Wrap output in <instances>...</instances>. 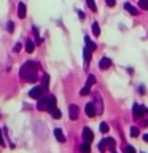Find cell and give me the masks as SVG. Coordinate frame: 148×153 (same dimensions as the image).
Returning <instances> with one entry per match:
<instances>
[{"mask_svg": "<svg viewBox=\"0 0 148 153\" xmlns=\"http://www.w3.org/2000/svg\"><path fill=\"white\" fill-rule=\"evenodd\" d=\"M19 76L24 81H29V83H35L38 80L37 76V64L33 61H27L26 64H22V67L19 69Z\"/></svg>", "mask_w": 148, "mask_h": 153, "instance_id": "6da1fadb", "label": "cell"}, {"mask_svg": "<svg viewBox=\"0 0 148 153\" xmlns=\"http://www.w3.org/2000/svg\"><path fill=\"white\" fill-rule=\"evenodd\" d=\"M145 113H147V108H145V107H142V105L135 104V105L132 107V117L135 118V120H142Z\"/></svg>", "mask_w": 148, "mask_h": 153, "instance_id": "7a4b0ae2", "label": "cell"}, {"mask_svg": "<svg viewBox=\"0 0 148 153\" xmlns=\"http://www.w3.org/2000/svg\"><path fill=\"white\" fill-rule=\"evenodd\" d=\"M48 107H50V97H41L38 99V104H37V108L40 110V112H46Z\"/></svg>", "mask_w": 148, "mask_h": 153, "instance_id": "3957f363", "label": "cell"}, {"mask_svg": "<svg viewBox=\"0 0 148 153\" xmlns=\"http://www.w3.org/2000/svg\"><path fill=\"white\" fill-rule=\"evenodd\" d=\"M29 96L33 99H40L43 96V86H33V88L29 91Z\"/></svg>", "mask_w": 148, "mask_h": 153, "instance_id": "277c9868", "label": "cell"}, {"mask_svg": "<svg viewBox=\"0 0 148 153\" xmlns=\"http://www.w3.org/2000/svg\"><path fill=\"white\" fill-rule=\"evenodd\" d=\"M83 140L88 142V143H91V142L94 140V132L91 131L89 128H84V129H83Z\"/></svg>", "mask_w": 148, "mask_h": 153, "instance_id": "5b68a950", "label": "cell"}, {"mask_svg": "<svg viewBox=\"0 0 148 153\" xmlns=\"http://www.w3.org/2000/svg\"><path fill=\"white\" fill-rule=\"evenodd\" d=\"M84 110H86V115H88L89 118H94L95 115H97V110H95V107H94V104H92V102L86 104V107H84Z\"/></svg>", "mask_w": 148, "mask_h": 153, "instance_id": "8992f818", "label": "cell"}, {"mask_svg": "<svg viewBox=\"0 0 148 153\" xmlns=\"http://www.w3.org/2000/svg\"><path fill=\"white\" fill-rule=\"evenodd\" d=\"M78 113H80V110L76 105H70L69 107V117L70 120H78Z\"/></svg>", "mask_w": 148, "mask_h": 153, "instance_id": "52a82bcc", "label": "cell"}, {"mask_svg": "<svg viewBox=\"0 0 148 153\" xmlns=\"http://www.w3.org/2000/svg\"><path fill=\"white\" fill-rule=\"evenodd\" d=\"M110 65H112V61L108 59V57H102L99 62V67H100V70H107L110 69Z\"/></svg>", "mask_w": 148, "mask_h": 153, "instance_id": "ba28073f", "label": "cell"}, {"mask_svg": "<svg viewBox=\"0 0 148 153\" xmlns=\"http://www.w3.org/2000/svg\"><path fill=\"white\" fill-rule=\"evenodd\" d=\"M94 100H95V105H97V115L102 113V110H104V105H102V99H100V94H95L94 96Z\"/></svg>", "mask_w": 148, "mask_h": 153, "instance_id": "9c48e42d", "label": "cell"}, {"mask_svg": "<svg viewBox=\"0 0 148 153\" xmlns=\"http://www.w3.org/2000/svg\"><path fill=\"white\" fill-rule=\"evenodd\" d=\"M18 16L21 18V19H24V18H26V5H24L22 2L18 5Z\"/></svg>", "mask_w": 148, "mask_h": 153, "instance_id": "30bf717a", "label": "cell"}, {"mask_svg": "<svg viewBox=\"0 0 148 153\" xmlns=\"http://www.w3.org/2000/svg\"><path fill=\"white\" fill-rule=\"evenodd\" d=\"M84 45H86V48H89L91 51H94L95 48H97V45H95L94 42H91V38H89V37H84Z\"/></svg>", "mask_w": 148, "mask_h": 153, "instance_id": "8fae6325", "label": "cell"}, {"mask_svg": "<svg viewBox=\"0 0 148 153\" xmlns=\"http://www.w3.org/2000/svg\"><path fill=\"white\" fill-rule=\"evenodd\" d=\"M54 136H56V139H57V140H59L61 143H64L65 142V136H64V134H62V131H61V129H54Z\"/></svg>", "mask_w": 148, "mask_h": 153, "instance_id": "7c38bea8", "label": "cell"}, {"mask_svg": "<svg viewBox=\"0 0 148 153\" xmlns=\"http://www.w3.org/2000/svg\"><path fill=\"white\" fill-rule=\"evenodd\" d=\"M91 51L89 48H84V51H83V57H84V64H86V67H88V64H89V61H91Z\"/></svg>", "mask_w": 148, "mask_h": 153, "instance_id": "4fadbf2b", "label": "cell"}, {"mask_svg": "<svg viewBox=\"0 0 148 153\" xmlns=\"http://www.w3.org/2000/svg\"><path fill=\"white\" fill-rule=\"evenodd\" d=\"M124 10H126V11H129L131 14H134V16H135V14H138L137 8H135V7H132L131 3H124Z\"/></svg>", "mask_w": 148, "mask_h": 153, "instance_id": "5bb4252c", "label": "cell"}, {"mask_svg": "<svg viewBox=\"0 0 148 153\" xmlns=\"http://www.w3.org/2000/svg\"><path fill=\"white\" fill-rule=\"evenodd\" d=\"M80 152L81 153H91V145H89L88 142L81 143V145H80Z\"/></svg>", "mask_w": 148, "mask_h": 153, "instance_id": "9a60e30c", "label": "cell"}, {"mask_svg": "<svg viewBox=\"0 0 148 153\" xmlns=\"http://www.w3.org/2000/svg\"><path fill=\"white\" fill-rule=\"evenodd\" d=\"M50 113H51V117L54 118V120H59V118L62 117L61 110H57V108H53V110H50Z\"/></svg>", "mask_w": 148, "mask_h": 153, "instance_id": "2e32d148", "label": "cell"}, {"mask_svg": "<svg viewBox=\"0 0 148 153\" xmlns=\"http://www.w3.org/2000/svg\"><path fill=\"white\" fill-rule=\"evenodd\" d=\"M33 48H35L33 42H32V40H27V42H26V51H27V53H33Z\"/></svg>", "mask_w": 148, "mask_h": 153, "instance_id": "e0dca14e", "label": "cell"}, {"mask_svg": "<svg viewBox=\"0 0 148 153\" xmlns=\"http://www.w3.org/2000/svg\"><path fill=\"white\" fill-rule=\"evenodd\" d=\"M105 148H107V139H102V140L99 142V152H100V153H104V152H105Z\"/></svg>", "mask_w": 148, "mask_h": 153, "instance_id": "ac0fdd59", "label": "cell"}, {"mask_svg": "<svg viewBox=\"0 0 148 153\" xmlns=\"http://www.w3.org/2000/svg\"><path fill=\"white\" fill-rule=\"evenodd\" d=\"M86 3H88V7L91 11H97V5H95L94 0H86Z\"/></svg>", "mask_w": 148, "mask_h": 153, "instance_id": "d6986e66", "label": "cell"}, {"mask_svg": "<svg viewBox=\"0 0 148 153\" xmlns=\"http://www.w3.org/2000/svg\"><path fill=\"white\" fill-rule=\"evenodd\" d=\"M53 108H56V97L54 96H50V107H48V112Z\"/></svg>", "mask_w": 148, "mask_h": 153, "instance_id": "ffe728a7", "label": "cell"}, {"mask_svg": "<svg viewBox=\"0 0 148 153\" xmlns=\"http://www.w3.org/2000/svg\"><path fill=\"white\" fill-rule=\"evenodd\" d=\"M89 93H91V86H89V85H84V86H83V89L80 91V94H81V96H88Z\"/></svg>", "mask_w": 148, "mask_h": 153, "instance_id": "44dd1931", "label": "cell"}, {"mask_svg": "<svg viewBox=\"0 0 148 153\" xmlns=\"http://www.w3.org/2000/svg\"><path fill=\"white\" fill-rule=\"evenodd\" d=\"M92 33H94L95 37H99V35H100V27H99V24H97V22H94V24H92Z\"/></svg>", "mask_w": 148, "mask_h": 153, "instance_id": "7402d4cb", "label": "cell"}, {"mask_svg": "<svg viewBox=\"0 0 148 153\" xmlns=\"http://www.w3.org/2000/svg\"><path fill=\"white\" fill-rule=\"evenodd\" d=\"M107 145H108V148H110V150H115V145H116V143H115V139H112V137H110V139H107Z\"/></svg>", "mask_w": 148, "mask_h": 153, "instance_id": "603a6c76", "label": "cell"}, {"mask_svg": "<svg viewBox=\"0 0 148 153\" xmlns=\"http://www.w3.org/2000/svg\"><path fill=\"white\" fill-rule=\"evenodd\" d=\"M99 129H100V132H104V134H105V132H108V129H110V128H108V124H107V123H100Z\"/></svg>", "mask_w": 148, "mask_h": 153, "instance_id": "cb8c5ba5", "label": "cell"}, {"mask_svg": "<svg viewBox=\"0 0 148 153\" xmlns=\"http://www.w3.org/2000/svg\"><path fill=\"white\" fill-rule=\"evenodd\" d=\"M138 7L142 10H148V0H138Z\"/></svg>", "mask_w": 148, "mask_h": 153, "instance_id": "d4e9b609", "label": "cell"}, {"mask_svg": "<svg viewBox=\"0 0 148 153\" xmlns=\"http://www.w3.org/2000/svg\"><path fill=\"white\" fill-rule=\"evenodd\" d=\"M124 153H135V148L132 145H126L124 147Z\"/></svg>", "mask_w": 148, "mask_h": 153, "instance_id": "484cf974", "label": "cell"}, {"mask_svg": "<svg viewBox=\"0 0 148 153\" xmlns=\"http://www.w3.org/2000/svg\"><path fill=\"white\" fill-rule=\"evenodd\" d=\"M138 134H140V131H138V128H135V126H134V128L131 129V136H132V137H137Z\"/></svg>", "mask_w": 148, "mask_h": 153, "instance_id": "4316f807", "label": "cell"}, {"mask_svg": "<svg viewBox=\"0 0 148 153\" xmlns=\"http://www.w3.org/2000/svg\"><path fill=\"white\" fill-rule=\"evenodd\" d=\"M43 86H48V85H50V76H48V75H43Z\"/></svg>", "mask_w": 148, "mask_h": 153, "instance_id": "83f0119b", "label": "cell"}, {"mask_svg": "<svg viewBox=\"0 0 148 153\" xmlns=\"http://www.w3.org/2000/svg\"><path fill=\"white\" fill-rule=\"evenodd\" d=\"M7 29H8V32H13L14 30V24L13 22H8L7 24Z\"/></svg>", "mask_w": 148, "mask_h": 153, "instance_id": "f1b7e54d", "label": "cell"}, {"mask_svg": "<svg viewBox=\"0 0 148 153\" xmlns=\"http://www.w3.org/2000/svg\"><path fill=\"white\" fill-rule=\"evenodd\" d=\"M19 50H21V43H16V45H14V51H19Z\"/></svg>", "mask_w": 148, "mask_h": 153, "instance_id": "f546056e", "label": "cell"}, {"mask_svg": "<svg viewBox=\"0 0 148 153\" xmlns=\"http://www.w3.org/2000/svg\"><path fill=\"white\" fill-rule=\"evenodd\" d=\"M107 5L108 7H115V0H107Z\"/></svg>", "mask_w": 148, "mask_h": 153, "instance_id": "4dcf8cb0", "label": "cell"}, {"mask_svg": "<svg viewBox=\"0 0 148 153\" xmlns=\"http://www.w3.org/2000/svg\"><path fill=\"white\" fill-rule=\"evenodd\" d=\"M78 16H80V19H83V18H84V14H83V11H78Z\"/></svg>", "mask_w": 148, "mask_h": 153, "instance_id": "1f68e13d", "label": "cell"}, {"mask_svg": "<svg viewBox=\"0 0 148 153\" xmlns=\"http://www.w3.org/2000/svg\"><path fill=\"white\" fill-rule=\"evenodd\" d=\"M0 145H3V139H2V132H0Z\"/></svg>", "mask_w": 148, "mask_h": 153, "instance_id": "d6a6232c", "label": "cell"}, {"mask_svg": "<svg viewBox=\"0 0 148 153\" xmlns=\"http://www.w3.org/2000/svg\"><path fill=\"white\" fill-rule=\"evenodd\" d=\"M143 140H145V142H148V134H145V136H143Z\"/></svg>", "mask_w": 148, "mask_h": 153, "instance_id": "836d02e7", "label": "cell"}, {"mask_svg": "<svg viewBox=\"0 0 148 153\" xmlns=\"http://www.w3.org/2000/svg\"><path fill=\"white\" fill-rule=\"evenodd\" d=\"M113 153H115V152H113Z\"/></svg>", "mask_w": 148, "mask_h": 153, "instance_id": "e575fe53", "label": "cell"}]
</instances>
